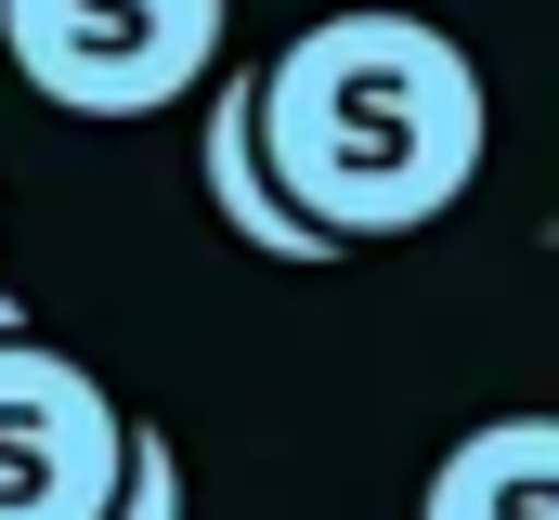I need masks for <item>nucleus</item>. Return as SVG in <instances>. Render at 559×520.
Returning <instances> with one entry per match:
<instances>
[{"instance_id": "4", "label": "nucleus", "mask_w": 559, "mask_h": 520, "mask_svg": "<svg viewBox=\"0 0 559 520\" xmlns=\"http://www.w3.org/2000/svg\"><path fill=\"white\" fill-rule=\"evenodd\" d=\"M195 92H209V143H195V169H209L222 235H248V260H286V273L338 260V248H325V235H312V222L274 196V169H261V130H248V66H209Z\"/></svg>"}, {"instance_id": "6", "label": "nucleus", "mask_w": 559, "mask_h": 520, "mask_svg": "<svg viewBox=\"0 0 559 520\" xmlns=\"http://www.w3.org/2000/svg\"><path fill=\"white\" fill-rule=\"evenodd\" d=\"M105 520H182V456H169L156 416L118 442V495H105Z\"/></svg>"}, {"instance_id": "5", "label": "nucleus", "mask_w": 559, "mask_h": 520, "mask_svg": "<svg viewBox=\"0 0 559 520\" xmlns=\"http://www.w3.org/2000/svg\"><path fill=\"white\" fill-rule=\"evenodd\" d=\"M417 520H559V416H481L442 442Z\"/></svg>"}, {"instance_id": "1", "label": "nucleus", "mask_w": 559, "mask_h": 520, "mask_svg": "<svg viewBox=\"0 0 559 520\" xmlns=\"http://www.w3.org/2000/svg\"><path fill=\"white\" fill-rule=\"evenodd\" d=\"M248 130H261V169L274 196L325 235V248H391L429 235L468 182H481V66L391 0H352V13H312L286 52L248 66Z\"/></svg>"}, {"instance_id": "2", "label": "nucleus", "mask_w": 559, "mask_h": 520, "mask_svg": "<svg viewBox=\"0 0 559 520\" xmlns=\"http://www.w3.org/2000/svg\"><path fill=\"white\" fill-rule=\"evenodd\" d=\"M0 52L52 118H156L222 66V0H0Z\"/></svg>"}, {"instance_id": "3", "label": "nucleus", "mask_w": 559, "mask_h": 520, "mask_svg": "<svg viewBox=\"0 0 559 520\" xmlns=\"http://www.w3.org/2000/svg\"><path fill=\"white\" fill-rule=\"evenodd\" d=\"M118 390L52 339H0V520H105L118 495Z\"/></svg>"}]
</instances>
